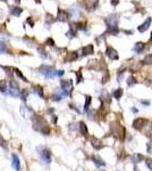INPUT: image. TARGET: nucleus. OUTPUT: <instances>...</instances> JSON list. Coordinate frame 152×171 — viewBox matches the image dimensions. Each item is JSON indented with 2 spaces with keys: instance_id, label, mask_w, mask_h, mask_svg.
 I'll return each mask as SVG.
<instances>
[{
  "instance_id": "473e14b6",
  "label": "nucleus",
  "mask_w": 152,
  "mask_h": 171,
  "mask_svg": "<svg viewBox=\"0 0 152 171\" xmlns=\"http://www.w3.org/2000/svg\"><path fill=\"white\" fill-rule=\"evenodd\" d=\"M26 22L29 23V24H30V26H31V28H33V26H34V22H33V20H32L31 17H29V18L26 20Z\"/></svg>"
},
{
  "instance_id": "bb28decb",
  "label": "nucleus",
  "mask_w": 152,
  "mask_h": 171,
  "mask_svg": "<svg viewBox=\"0 0 152 171\" xmlns=\"http://www.w3.org/2000/svg\"><path fill=\"white\" fill-rule=\"evenodd\" d=\"M0 146L2 147V148H7V141L6 139L0 135Z\"/></svg>"
},
{
  "instance_id": "2f4dec72",
  "label": "nucleus",
  "mask_w": 152,
  "mask_h": 171,
  "mask_svg": "<svg viewBox=\"0 0 152 171\" xmlns=\"http://www.w3.org/2000/svg\"><path fill=\"white\" fill-rule=\"evenodd\" d=\"M45 44H47V45H49V46H55V41H53L51 38H49V39H47Z\"/></svg>"
},
{
  "instance_id": "ddd939ff",
  "label": "nucleus",
  "mask_w": 152,
  "mask_h": 171,
  "mask_svg": "<svg viewBox=\"0 0 152 171\" xmlns=\"http://www.w3.org/2000/svg\"><path fill=\"white\" fill-rule=\"evenodd\" d=\"M82 55L83 56H87V55H92L94 52V50H93V45H89V46H86V47H84L83 49H82Z\"/></svg>"
},
{
  "instance_id": "f3484780",
  "label": "nucleus",
  "mask_w": 152,
  "mask_h": 171,
  "mask_svg": "<svg viewBox=\"0 0 152 171\" xmlns=\"http://www.w3.org/2000/svg\"><path fill=\"white\" fill-rule=\"evenodd\" d=\"M80 131H81V134L83 135V136H87V135H89L86 124H85L84 122H80Z\"/></svg>"
},
{
  "instance_id": "cd10ccee",
  "label": "nucleus",
  "mask_w": 152,
  "mask_h": 171,
  "mask_svg": "<svg viewBox=\"0 0 152 171\" xmlns=\"http://www.w3.org/2000/svg\"><path fill=\"white\" fill-rule=\"evenodd\" d=\"M136 79H135V78H134V76H130V78H128V79H127V84H128V86H134V84H135V83H136Z\"/></svg>"
},
{
  "instance_id": "f03ea898",
  "label": "nucleus",
  "mask_w": 152,
  "mask_h": 171,
  "mask_svg": "<svg viewBox=\"0 0 152 171\" xmlns=\"http://www.w3.org/2000/svg\"><path fill=\"white\" fill-rule=\"evenodd\" d=\"M8 92L9 95L13 97L19 96V86L15 80H10L9 84H8Z\"/></svg>"
},
{
  "instance_id": "58836bf2",
  "label": "nucleus",
  "mask_w": 152,
  "mask_h": 171,
  "mask_svg": "<svg viewBox=\"0 0 152 171\" xmlns=\"http://www.w3.org/2000/svg\"><path fill=\"white\" fill-rule=\"evenodd\" d=\"M150 40H151V41H152V33H151V39H150Z\"/></svg>"
},
{
  "instance_id": "b1692460",
  "label": "nucleus",
  "mask_w": 152,
  "mask_h": 171,
  "mask_svg": "<svg viewBox=\"0 0 152 171\" xmlns=\"http://www.w3.org/2000/svg\"><path fill=\"white\" fill-rule=\"evenodd\" d=\"M143 63H144V64L152 65V54H149V55L145 56V58L143 60Z\"/></svg>"
},
{
  "instance_id": "7ed1b4c3",
  "label": "nucleus",
  "mask_w": 152,
  "mask_h": 171,
  "mask_svg": "<svg viewBox=\"0 0 152 171\" xmlns=\"http://www.w3.org/2000/svg\"><path fill=\"white\" fill-rule=\"evenodd\" d=\"M39 71L45 78H53V76H56V70L52 66H49V65H42L39 68Z\"/></svg>"
},
{
  "instance_id": "72a5a7b5",
  "label": "nucleus",
  "mask_w": 152,
  "mask_h": 171,
  "mask_svg": "<svg viewBox=\"0 0 152 171\" xmlns=\"http://www.w3.org/2000/svg\"><path fill=\"white\" fill-rule=\"evenodd\" d=\"M63 74H64V71H61V70L60 71H56V75L57 76H61Z\"/></svg>"
},
{
  "instance_id": "c756f323",
  "label": "nucleus",
  "mask_w": 152,
  "mask_h": 171,
  "mask_svg": "<svg viewBox=\"0 0 152 171\" xmlns=\"http://www.w3.org/2000/svg\"><path fill=\"white\" fill-rule=\"evenodd\" d=\"M76 78H77V79H76V80H77V83H80L81 81H83V76H82V73H81V71H77V72H76Z\"/></svg>"
},
{
  "instance_id": "0eeeda50",
  "label": "nucleus",
  "mask_w": 152,
  "mask_h": 171,
  "mask_svg": "<svg viewBox=\"0 0 152 171\" xmlns=\"http://www.w3.org/2000/svg\"><path fill=\"white\" fill-rule=\"evenodd\" d=\"M68 18H69V15H68V13H67L66 10H63V9L58 8L57 21H59V22H67V21H68Z\"/></svg>"
},
{
  "instance_id": "f704fd0d",
  "label": "nucleus",
  "mask_w": 152,
  "mask_h": 171,
  "mask_svg": "<svg viewBox=\"0 0 152 171\" xmlns=\"http://www.w3.org/2000/svg\"><path fill=\"white\" fill-rule=\"evenodd\" d=\"M118 1H119V0H111V5H114V6H116L117 4H118Z\"/></svg>"
},
{
  "instance_id": "f8f14e48",
  "label": "nucleus",
  "mask_w": 152,
  "mask_h": 171,
  "mask_svg": "<svg viewBox=\"0 0 152 171\" xmlns=\"http://www.w3.org/2000/svg\"><path fill=\"white\" fill-rule=\"evenodd\" d=\"M77 57H79V55H77V52H69L67 54L65 60L66 62H74V60H77Z\"/></svg>"
},
{
  "instance_id": "9d476101",
  "label": "nucleus",
  "mask_w": 152,
  "mask_h": 171,
  "mask_svg": "<svg viewBox=\"0 0 152 171\" xmlns=\"http://www.w3.org/2000/svg\"><path fill=\"white\" fill-rule=\"evenodd\" d=\"M150 24H151V17L146 18V20H145V22L143 23L142 25H140V26H138V31H140V32H145V31L149 29Z\"/></svg>"
},
{
  "instance_id": "c9c22d12",
  "label": "nucleus",
  "mask_w": 152,
  "mask_h": 171,
  "mask_svg": "<svg viewBox=\"0 0 152 171\" xmlns=\"http://www.w3.org/2000/svg\"><path fill=\"white\" fill-rule=\"evenodd\" d=\"M142 104H144V105H150V102H146V100H142Z\"/></svg>"
},
{
  "instance_id": "e433bc0d",
  "label": "nucleus",
  "mask_w": 152,
  "mask_h": 171,
  "mask_svg": "<svg viewBox=\"0 0 152 171\" xmlns=\"http://www.w3.org/2000/svg\"><path fill=\"white\" fill-rule=\"evenodd\" d=\"M15 1H16V2H18V4L21 2V0H15Z\"/></svg>"
},
{
  "instance_id": "4c0bfd02",
  "label": "nucleus",
  "mask_w": 152,
  "mask_h": 171,
  "mask_svg": "<svg viewBox=\"0 0 152 171\" xmlns=\"http://www.w3.org/2000/svg\"><path fill=\"white\" fill-rule=\"evenodd\" d=\"M1 1H4V2H6V1H7V0H1Z\"/></svg>"
},
{
  "instance_id": "a211bd4d",
  "label": "nucleus",
  "mask_w": 152,
  "mask_h": 171,
  "mask_svg": "<svg viewBox=\"0 0 152 171\" xmlns=\"http://www.w3.org/2000/svg\"><path fill=\"white\" fill-rule=\"evenodd\" d=\"M8 89V83L6 80H0V91L1 92H6V90Z\"/></svg>"
},
{
  "instance_id": "c85d7f7f",
  "label": "nucleus",
  "mask_w": 152,
  "mask_h": 171,
  "mask_svg": "<svg viewBox=\"0 0 152 171\" xmlns=\"http://www.w3.org/2000/svg\"><path fill=\"white\" fill-rule=\"evenodd\" d=\"M7 52V47H6V45L2 41H0V54H4V52Z\"/></svg>"
},
{
  "instance_id": "4be33fe9",
  "label": "nucleus",
  "mask_w": 152,
  "mask_h": 171,
  "mask_svg": "<svg viewBox=\"0 0 152 171\" xmlns=\"http://www.w3.org/2000/svg\"><path fill=\"white\" fill-rule=\"evenodd\" d=\"M13 70H14L15 74L17 75L18 78H21V79H22L23 81L27 82V79H26V78H25V76L23 75V73H22V72H21V70H18V68H13Z\"/></svg>"
},
{
  "instance_id": "423d86ee",
  "label": "nucleus",
  "mask_w": 152,
  "mask_h": 171,
  "mask_svg": "<svg viewBox=\"0 0 152 171\" xmlns=\"http://www.w3.org/2000/svg\"><path fill=\"white\" fill-rule=\"evenodd\" d=\"M40 155L41 159L43 160L45 163H50L51 162V153L48 148H42L40 151Z\"/></svg>"
},
{
  "instance_id": "412c9836",
  "label": "nucleus",
  "mask_w": 152,
  "mask_h": 171,
  "mask_svg": "<svg viewBox=\"0 0 152 171\" xmlns=\"http://www.w3.org/2000/svg\"><path fill=\"white\" fill-rule=\"evenodd\" d=\"M122 95H123V89H122V88H118V89L115 90V91L112 92V96H114V98H116V99H119V98L122 97Z\"/></svg>"
},
{
  "instance_id": "4468645a",
  "label": "nucleus",
  "mask_w": 152,
  "mask_h": 171,
  "mask_svg": "<svg viewBox=\"0 0 152 171\" xmlns=\"http://www.w3.org/2000/svg\"><path fill=\"white\" fill-rule=\"evenodd\" d=\"M91 141H92V145H93V147L95 149H101L102 147H103L102 141L100 140V139H98V138H92Z\"/></svg>"
},
{
  "instance_id": "6e6552de",
  "label": "nucleus",
  "mask_w": 152,
  "mask_h": 171,
  "mask_svg": "<svg viewBox=\"0 0 152 171\" xmlns=\"http://www.w3.org/2000/svg\"><path fill=\"white\" fill-rule=\"evenodd\" d=\"M106 55L108 56L110 60H118V54H117L116 49H114L112 47H107V49H106Z\"/></svg>"
},
{
  "instance_id": "f257e3e1",
  "label": "nucleus",
  "mask_w": 152,
  "mask_h": 171,
  "mask_svg": "<svg viewBox=\"0 0 152 171\" xmlns=\"http://www.w3.org/2000/svg\"><path fill=\"white\" fill-rule=\"evenodd\" d=\"M33 128L35 129L36 131H39V132H41L43 135L50 134V128L48 126L47 121L40 115H35L33 118Z\"/></svg>"
},
{
  "instance_id": "ea45409f",
  "label": "nucleus",
  "mask_w": 152,
  "mask_h": 171,
  "mask_svg": "<svg viewBox=\"0 0 152 171\" xmlns=\"http://www.w3.org/2000/svg\"><path fill=\"white\" fill-rule=\"evenodd\" d=\"M151 130H152V124H151Z\"/></svg>"
},
{
  "instance_id": "5701e85b",
  "label": "nucleus",
  "mask_w": 152,
  "mask_h": 171,
  "mask_svg": "<svg viewBox=\"0 0 152 171\" xmlns=\"http://www.w3.org/2000/svg\"><path fill=\"white\" fill-rule=\"evenodd\" d=\"M19 96L22 97L23 100H26V98H27V96H29V91H27V89L21 90V91H19Z\"/></svg>"
},
{
  "instance_id": "2eb2a0df",
  "label": "nucleus",
  "mask_w": 152,
  "mask_h": 171,
  "mask_svg": "<svg viewBox=\"0 0 152 171\" xmlns=\"http://www.w3.org/2000/svg\"><path fill=\"white\" fill-rule=\"evenodd\" d=\"M91 159H92V161H93L94 163L97 164L98 167H104V165H106V162H104V161H103L102 159H100L99 156L93 155L92 157H91Z\"/></svg>"
},
{
  "instance_id": "39448f33",
  "label": "nucleus",
  "mask_w": 152,
  "mask_h": 171,
  "mask_svg": "<svg viewBox=\"0 0 152 171\" xmlns=\"http://www.w3.org/2000/svg\"><path fill=\"white\" fill-rule=\"evenodd\" d=\"M146 123H148V120L146 119L138 118V119H135L134 121H133V128L136 129V130H140V129H142Z\"/></svg>"
},
{
  "instance_id": "1a4fd4ad",
  "label": "nucleus",
  "mask_w": 152,
  "mask_h": 171,
  "mask_svg": "<svg viewBox=\"0 0 152 171\" xmlns=\"http://www.w3.org/2000/svg\"><path fill=\"white\" fill-rule=\"evenodd\" d=\"M12 159H13V162H12V165L16 171L21 170V162H19V157L16 155V154H13L12 155Z\"/></svg>"
},
{
  "instance_id": "a878e982",
  "label": "nucleus",
  "mask_w": 152,
  "mask_h": 171,
  "mask_svg": "<svg viewBox=\"0 0 152 171\" xmlns=\"http://www.w3.org/2000/svg\"><path fill=\"white\" fill-rule=\"evenodd\" d=\"M53 21H55V18L52 17V15L51 14H47V16H45V23L50 25L51 23H53Z\"/></svg>"
},
{
  "instance_id": "6ab92c4d",
  "label": "nucleus",
  "mask_w": 152,
  "mask_h": 171,
  "mask_svg": "<svg viewBox=\"0 0 152 171\" xmlns=\"http://www.w3.org/2000/svg\"><path fill=\"white\" fill-rule=\"evenodd\" d=\"M133 162L134 163H138V162H141V161H143L144 160V156L141 155V154H135V155H133Z\"/></svg>"
},
{
  "instance_id": "dca6fc26",
  "label": "nucleus",
  "mask_w": 152,
  "mask_h": 171,
  "mask_svg": "<svg viewBox=\"0 0 152 171\" xmlns=\"http://www.w3.org/2000/svg\"><path fill=\"white\" fill-rule=\"evenodd\" d=\"M145 48V44L143 42H136L135 44V47H134V52H138V54H141V52L144 50Z\"/></svg>"
},
{
  "instance_id": "aec40b11",
  "label": "nucleus",
  "mask_w": 152,
  "mask_h": 171,
  "mask_svg": "<svg viewBox=\"0 0 152 171\" xmlns=\"http://www.w3.org/2000/svg\"><path fill=\"white\" fill-rule=\"evenodd\" d=\"M34 91H35L36 94L39 95V96L41 97V98H43L44 95H43V88L41 87V86H35L34 87Z\"/></svg>"
},
{
  "instance_id": "9b49d317",
  "label": "nucleus",
  "mask_w": 152,
  "mask_h": 171,
  "mask_svg": "<svg viewBox=\"0 0 152 171\" xmlns=\"http://www.w3.org/2000/svg\"><path fill=\"white\" fill-rule=\"evenodd\" d=\"M9 12L10 14L14 16H19L23 13V9L21 7H15V6H10L9 8Z\"/></svg>"
},
{
  "instance_id": "20e7f679",
  "label": "nucleus",
  "mask_w": 152,
  "mask_h": 171,
  "mask_svg": "<svg viewBox=\"0 0 152 171\" xmlns=\"http://www.w3.org/2000/svg\"><path fill=\"white\" fill-rule=\"evenodd\" d=\"M60 84L64 91V95H71V91L73 90V82L71 80H61Z\"/></svg>"
},
{
  "instance_id": "7c9ffc66",
  "label": "nucleus",
  "mask_w": 152,
  "mask_h": 171,
  "mask_svg": "<svg viewBox=\"0 0 152 171\" xmlns=\"http://www.w3.org/2000/svg\"><path fill=\"white\" fill-rule=\"evenodd\" d=\"M145 164H146V167L152 171V159H146V160H145Z\"/></svg>"
},
{
  "instance_id": "393cba45",
  "label": "nucleus",
  "mask_w": 152,
  "mask_h": 171,
  "mask_svg": "<svg viewBox=\"0 0 152 171\" xmlns=\"http://www.w3.org/2000/svg\"><path fill=\"white\" fill-rule=\"evenodd\" d=\"M91 102H92V98L90 96H86V102H85V104H84V111H87V110H89V107H90V105H91Z\"/></svg>"
}]
</instances>
